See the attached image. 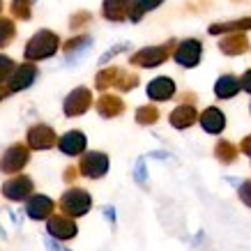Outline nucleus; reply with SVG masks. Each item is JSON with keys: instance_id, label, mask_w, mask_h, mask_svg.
<instances>
[{"instance_id": "9b49d317", "label": "nucleus", "mask_w": 251, "mask_h": 251, "mask_svg": "<svg viewBox=\"0 0 251 251\" xmlns=\"http://www.w3.org/2000/svg\"><path fill=\"white\" fill-rule=\"evenodd\" d=\"M85 145H88V138H85L83 131H78V129H72V131H67V134H62V136L58 138V148H60V152H65L67 157L83 154Z\"/></svg>"}, {"instance_id": "a878e982", "label": "nucleus", "mask_w": 251, "mask_h": 251, "mask_svg": "<svg viewBox=\"0 0 251 251\" xmlns=\"http://www.w3.org/2000/svg\"><path fill=\"white\" fill-rule=\"evenodd\" d=\"M136 122L138 125H154V122L159 120V108L154 106V104H145V106H138L136 108Z\"/></svg>"}, {"instance_id": "7ed1b4c3", "label": "nucleus", "mask_w": 251, "mask_h": 251, "mask_svg": "<svg viewBox=\"0 0 251 251\" xmlns=\"http://www.w3.org/2000/svg\"><path fill=\"white\" fill-rule=\"evenodd\" d=\"M92 198L85 189H69L62 194L60 198V210L67 217H83L90 212Z\"/></svg>"}, {"instance_id": "f8f14e48", "label": "nucleus", "mask_w": 251, "mask_h": 251, "mask_svg": "<svg viewBox=\"0 0 251 251\" xmlns=\"http://www.w3.org/2000/svg\"><path fill=\"white\" fill-rule=\"evenodd\" d=\"M46 230L55 237V240H72V237L78 233L76 224L72 221V217L67 214H58V217H51L49 224H46Z\"/></svg>"}, {"instance_id": "7c9ffc66", "label": "nucleus", "mask_w": 251, "mask_h": 251, "mask_svg": "<svg viewBox=\"0 0 251 251\" xmlns=\"http://www.w3.org/2000/svg\"><path fill=\"white\" fill-rule=\"evenodd\" d=\"M90 19H92L90 12H76V14L69 19V28H72V30H78V28L88 25V23H90Z\"/></svg>"}, {"instance_id": "dca6fc26", "label": "nucleus", "mask_w": 251, "mask_h": 251, "mask_svg": "<svg viewBox=\"0 0 251 251\" xmlns=\"http://www.w3.org/2000/svg\"><path fill=\"white\" fill-rule=\"evenodd\" d=\"M198 122H201L203 131H207V134H221L224 127H226V115H224L221 108L207 106L203 113L198 115Z\"/></svg>"}, {"instance_id": "cd10ccee", "label": "nucleus", "mask_w": 251, "mask_h": 251, "mask_svg": "<svg viewBox=\"0 0 251 251\" xmlns=\"http://www.w3.org/2000/svg\"><path fill=\"white\" fill-rule=\"evenodd\" d=\"M12 14H14V19L28 21L32 14V0H14L12 2Z\"/></svg>"}, {"instance_id": "6ab92c4d", "label": "nucleus", "mask_w": 251, "mask_h": 251, "mask_svg": "<svg viewBox=\"0 0 251 251\" xmlns=\"http://www.w3.org/2000/svg\"><path fill=\"white\" fill-rule=\"evenodd\" d=\"M131 0H104L101 2V14L108 21H125L129 16Z\"/></svg>"}, {"instance_id": "1a4fd4ad", "label": "nucleus", "mask_w": 251, "mask_h": 251, "mask_svg": "<svg viewBox=\"0 0 251 251\" xmlns=\"http://www.w3.org/2000/svg\"><path fill=\"white\" fill-rule=\"evenodd\" d=\"M25 138H28V148L30 150H51L58 143V136H55V131L49 125H32Z\"/></svg>"}, {"instance_id": "9d476101", "label": "nucleus", "mask_w": 251, "mask_h": 251, "mask_svg": "<svg viewBox=\"0 0 251 251\" xmlns=\"http://www.w3.org/2000/svg\"><path fill=\"white\" fill-rule=\"evenodd\" d=\"M32 194V180L28 175H16L2 184V196L9 201H25Z\"/></svg>"}, {"instance_id": "f03ea898", "label": "nucleus", "mask_w": 251, "mask_h": 251, "mask_svg": "<svg viewBox=\"0 0 251 251\" xmlns=\"http://www.w3.org/2000/svg\"><path fill=\"white\" fill-rule=\"evenodd\" d=\"M175 51V39H168L166 44H159V46H145L141 51L129 58V65L134 67H141V69H152V67H159L164 62L173 55Z\"/></svg>"}, {"instance_id": "20e7f679", "label": "nucleus", "mask_w": 251, "mask_h": 251, "mask_svg": "<svg viewBox=\"0 0 251 251\" xmlns=\"http://www.w3.org/2000/svg\"><path fill=\"white\" fill-rule=\"evenodd\" d=\"M28 161H30V148H28V145H23V143L9 145L7 150L2 152V157H0V173L14 175V173H19Z\"/></svg>"}, {"instance_id": "a211bd4d", "label": "nucleus", "mask_w": 251, "mask_h": 251, "mask_svg": "<svg viewBox=\"0 0 251 251\" xmlns=\"http://www.w3.org/2000/svg\"><path fill=\"white\" fill-rule=\"evenodd\" d=\"M95 106H97V113L101 118H118L125 113V101L118 95H101Z\"/></svg>"}, {"instance_id": "2f4dec72", "label": "nucleus", "mask_w": 251, "mask_h": 251, "mask_svg": "<svg viewBox=\"0 0 251 251\" xmlns=\"http://www.w3.org/2000/svg\"><path fill=\"white\" fill-rule=\"evenodd\" d=\"M127 49H129V44H118V46H113V49H108L106 53H104L101 58H99V62H101V65H106V62L111 60V58H115L118 53H122V51H127Z\"/></svg>"}, {"instance_id": "473e14b6", "label": "nucleus", "mask_w": 251, "mask_h": 251, "mask_svg": "<svg viewBox=\"0 0 251 251\" xmlns=\"http://www.w3.org/2000/svg\"><path fill=\"white\" fill-rule=\"evenodd\" d=\"M240 201H242L247 207H251V180H247V182H242L240 184Z\"/></svg>"}, {"instance_id": "bb28decb", "label": "nucleus", "mask_w": 251, "mask_h": 251, "mask_svg": "<svg viewBox=\"0 0 251 251\" xmlns=\"http://www.w3.org/2000/svg\"><path fill=\"white\" fill-rule=\"evenodd\" d=\"M16 35V25L12 19H5V16H0V49H5V46L12 44V39Z\"/></svg>"}, {"instance_id": "b1692460", "label": "nucleus", "mask_w": 251, "mask_h": 251, "mask_svg": "<svg viewBox=\"0 0 251 251\" xmlns=\"http://www.w3.org/2000/svg\"><path fill=\"white\" fill-rule=\"evenodd\" d=\"M122 74L120 67H106L101 69L97 76H95V88L97 90H106V88H111V85H115V81H118V76Z\"/></svg>"}, {"instance_id": "c85d7f7f", "label": "nucleus", "mask_w": 251, "mask_h": 251, "mask_svg": "<svg viewBox=\"0 0 251 251\" xmlns=\"http://www.w3.org/2000/svg\"><path fill=\"white\" fill-rule=\"evenodd\" d=\"M138 85V76L136 74H127V72H122L120 76H118V81H115V88L120 92H129V90H134Z\"/></svg>"}, {"instance_id": "4be33fe9", "label": "nucleus", "mask_w": 251, "mask_h": 251, "mask_svg": "<svg viewBox=\"0 0 251 251\" xmlns=\"http://www.w3.org/2000/svg\"><path fill=\"white\" fill-rule=\"evenodd\" d=\"M164 2V0H131V7H129V19L131 23H138L141 19H143L148 12H152V9H157Z\"/></svg>"}, {"instance_id": "6e6552de", "label": "nucleus", "mask_w": 251, "mask_h": 251, "mask_svg": "<svg viewBox=\"0 0 251 251\" xmlns=\"http://www.w3.org/2000/svg\"><path fill=\"white\" fill-rule=\"evenodd\" d=\"M78 173L90 180H99L108 173V157L104 152H85L78 164Z\"/></svg>"}, {"instance_id": "4c0bfd02", "label": "nucleus", "mask_w": 251, "mask_h": 251, "mask_svg": "<svg viewBox=\"0 0 251 251\" xmlns=\"http://www.w3.org/2000/svg\"><path fill=\"white\" fill-rule=\"evenodd\" d=\"M74 177H76V168H74V166H69L67 171H65V180H67V182H72Z\"/></svg>"}, {"instance_id": "ea45409f", "label": "nucleus", "mask_w": 251, "mask_h": 251, "mask_svg": "<svg viewBox=\"0 0 251 251\" xmlns=\"http://www.w3.org/2000/svg\"><path fill=\"white\" fill-rule=\"evenodd\" d=\"M0 12H2V0H0Z\"/></svg>"}, {"instance_id": "5701e85b", "label": "nucleus", "mask_w": 251, "mask_h": 251, "mask_svg": "<svg viewBox=\"0 0 251 251\" xmlns=\"http://www.w3.org/2000/svg\"><path fill=\"white\" fill-rule=\"evenodd\" d=\"M90 44H92L90 35H78V37H72L67 44H65V55H67V60L78 58L83 51H88V49H90Z\"/></svg>"}, {"instance_id": "f3484780", "label": "nucleus", "mask_w": 251, "mask_h": 251, "mask_svg": "<svg viewBox=\"0 0 251 251\" xmlns=\"http://www.w3.org/2000/svg\"><path fill=\"white\" fill-rule=\"evenodd\" d=\"M219 51L224 55H242L249 51V39L244 32H228L224 39H219Z\"/></svg>"}, {"instance_id": "412c9836", "label": "nucleus", "mask_w": 251, "mask_h": 251, "mask_svg": "<svg viewBox=\"0 0 251 251\" xmlns=\"http://www.w3.org/2000/svg\"><path fill=\"white\" fill-rule=\"evenodd\" d=\"M251 30V16L247 19H237V21H226V23H214L207 28L210 35H228V32H247Z\"/></svg>"}, {"instance_id": "a19ab883", "label": "nucleus", "mask_w": 251, "mask_h": 251, "mask_svg": "<svg viewBox=\"0 0 251 251\" xmlns=\"http://www.w3.org/2000/svg\"><path fill=\"white\" fill-rule=\"evenodd\" d=\"M249 111H251V104H249Z\"/></svg>"}, {"instance_id": "e433bc0d", "label": "nucleus", "mask_w": 251, "mask_h": 251, "mask_svg": "<svg viewBox=\"0 0 251 251\" xmlns=\"http://www.w3.org/2000/svg\"><path fill=\"white\" fill-rule=\"evenodd\" d=\"M46 249L49 251H67V249H62L58 242H53V240H46Z\"/></svg>"}, {"instance_id": "ddd939ff", "label": "nucleus", "mask_w": 251, "mask_h": 251, "mask_svg": "<svg viewBox=\"0 0 251 251\" xmlns=\"http://www.w3.org/2000/svg\"><path fill=\"white\" fill-rule=\"evenodd\" d=\"M175 81L168 76H157L152 78L150 83H148V88H145V92H148V97L152 99V101H168L171 97H175Z\"/></svg>"}, {"instance_id": "aec40b11", "label": "nucleus", "mask_w": 251, "mask_h": 251, "mask_svg": "<svg viewBox=\"0 0 251 251\" xmlns=\"http://www.w3.org/2000/svg\"><path fill=\"white\" fill-rule=\"evenodd\" d=\"M240 90H242V83H240V78L235 74H224L214 83V95L219 99H233Z\"/></svg>"}, {"instance_id": "f704fd0d", "label": "nucleus", "mask_w": 251, "mask_h": 251, "mask_svg": "<svg viewBox=\"0 0 251 251\" xmlns=\"http://www.w3.org/2000/svg\"><path fill=\"white\" fill-rule=\"evenodd\" d=\"M136 180L138 182H145V161L143 159H138V164H136Z\"/></svg>"}, {"instance_id": "393cba45", "label": "nucleus", "mask_w": 251, "mask_h": 251, "mask_svg": "<svg viewBox=\"0 0 251 251\" xmlns=\"http://www.w3.org/2000/svg\"><path fill=\"white\" fill-rule=\"evenodd\" d=\"M214 157L221 164H233L237 159V148L230 141H219V143L214 145Z\"/></svg>"}, {"instance_id": "2eb2a0df", "label": "nucleus", "mask_w": 251, "mask_h": 251, "mask_svg": "<svg viewBox=\"0 0 251 251\" xmlns=\"http://www.w3.org/2000/svg\"><path fill=\"white\" fill-rule=\"evenodd\" d=\"M53 210H55L53 198L44 196V194H37V196L28 198V203H25V212H28V217H30V219H35V221L51 217V212H53Z\"/></svg>"}, {"instance_id": "f257e3e1", "label": "nucleus", "mask_w": 251, "mask_h": 251, "mask_svg": "<svg viewBox=\"0 0 251 251\" xmlns=\"http://www.w3.org/2000/svg\"><path fill=\"white\" fill-rule=\"evenodd\" d=\"M58 49H60V37L53 30H46L44 28V30L35 32L28 39V44L23 49V58L30 62H39V60H46V58L55 55Z\"/></svg>"}, {"instance_id": "423d86ee", "label": "nucleus", "mask_w": 251, "mask_h": 251, "mask_svg": "<svg viewBox=\"0 0 251 251\" xmlns=\"http://www.w3.org/2000/svg\"><path fill=\"white\" fill-rule=\"evenodd\" d=\"M39 76V69L32 65L30 60L23 62V65H16L12 76L7 78V90L9 92H21V90H28Z\"/></svg>"}, {"instance_id": "58836bf2", "label": "nucleus", "mask_w": 251, "mask_h": 251, "mask_svg": "<svg viewBox=\"0 0 251 251\" xmlns=\"http://www.w3.org/2000/svg\"><path fill=\"white\" fill-rule=\"evenodd\" d=\"M7 95H9V90H2V88H0V101H2L5 97H7Z\"/></svg>"}, {"instance_id": "0eeeda50", "label": "nucleus", "mask_w": 251, "mask_h": 251, "mask_svg": "<svg viewBox=\"0 0 251 251\" xmlns=\"http://www.w3.org/2000/svg\"><path fill=\"white\" fill-rule=\"evenodd\" d=\"M92 106V92L88 88H74V90L69 92L65 101H62V111L67 118H76V115H83L88 108Z\"/></svg>"}, {"instance_id": "39448f33", "label": "nucleus", "mask_w": 251, "mask_h": 251, "mask_svg": "<svg viewBox=\"0 0 251 251\" xmlns=\"http://www.w3.org/2000/svg\"><path fill=\"white\" fill-rule=\"evenodd\" d=\"M201 55H203V44L198 42V39L189 37V39H182L180 44L175 46L173 51V60L180 65V67H196L198 62H201Z\"/></svg>"}, {"instance_id": "c756f323", "label": "nucleus", "mask_w": 251, "mask_h": 251, "mask_svg": "<svg viewBox=\"0 0 251 251\" xmlns=\"http://www.w3.org/2000/svg\"><path fill=\"white\" fill-rule=\"evenodd\" d=\"M14 60L9 58V55H2L0 53V83L2 81H7L9 76H12V72H14Z\"/></svg>"}, {"instance_id": "72a5a7b5", "label": "nucleus", "mask_w": 251, "mask_h": 251, "mask_svg": "<svg viewBox=\"0 0 251 251\" xmlns=\"http://www.w3.org/2000/svg\"><path fill=\"white\" fill-rule=\"evenodd\" d=\"M240 83H242V90H244V92H249V95H251V69H247V72L242 74Z\"/></svg>"}, {"instance_id": "4468645a", "label": "nucleus", "mask_w": 251, "mask_h": 251, "mask_svg": "<svg viewBox=\"0 0 251 251\" xmlns=\"http://www.w3.org/2000/svg\"><path fill=\"white\" fill-rule=\"evenodd\" d=\"M168 122H171V127H175V129H187V127H191L194 122H198V111L194 104H180V106H175L173 111H171V115H168Z\"/></svg>"}, {"instance_id": "c9c22d12", "label": "nucleus", "mask_w": 251, "mask_h": 251, "mask_svg": "<svg viewBox=\"0 0 251 251\" xmlns=\"http://www.w3.org/2000/svg\"><path fill=\"white\" fill-rule=\"evenodd\" d=\"M240 150H242L247 157H251V136H244L242 143H240Z\"/></svg>"}]
</instances>
